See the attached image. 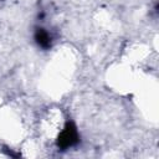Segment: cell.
I'll return each instance as SVG.
<instances>
[{"mask_svg": "<svg viewBox=\"0 0 159 159\" xmlns=\"http://www.w3.org/2000/svg\"><path fill=\"white\" fill-rule=\"evenodd\" d=\"M77 142H78V132L76 125L72 122L66 123L65 128L61 130L57 138V147L61 149H67L70 147H73Z\"/></svg>", "mask_w": 159, "mask_h": 159, "instance_id": "cell-1", "label": "cell"}, {"mask_svg": "<svg viewBox=\"0 0 159 159\" xmlns=\"http://www.w3.org/2000/svg\"><path fill=\"white\" fill-rule=\"evenodd\" d=\"M35 40L37 42L39 46L47 48L51 46V36L48 35V32L43 29H37L35 32Z\"/></svg>", "mask_w": 159, "mask_h": 159, "instance_id": "cell-2", "label": "cell"}]
</instances>
